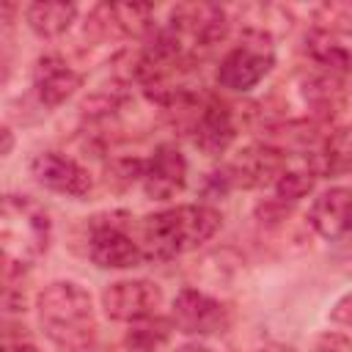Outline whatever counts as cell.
I'll return each mask as SVG.
<instances>
[{
  "label": "cell",
  "instance_id": "obj_16",
  "mask_svg": "<svg viewBox=\"0 0 352 352\" xmlns=\"http://www.w3.org/2000/svg\"><path fill=\"white\" fill-rule=\"evenodd\" d=\"M74 16H77V6L63 3V0H38V3H30L25 8V19H28L30 30L41 38L63 36L72 28Z\"/></svg>",
  "mask_w": 352,
  "mask_h": 352
},
{
  "label": "cell",
  "instance_id": "obj_21",
  "mask_svg": "<svg viewBox=\"0 0 352 352\" xmlns=\"http://www.w3.org/2000/svg\"><path fill=\"white\" fill-rule=\"evenodd\" d=\"M314 182H316V173L308 168H286L283 176L275 182V192L278 198L286 204V201H300L302 195H308L314 190Z\"/></svg>",
  "mask_w": 352,
  "mask_h": 352
},
{
  "label": "cell",
  "instance_id": "obj_13",
  "mask_svg": "<svg viewBox=\"0 0 352 352\" xmlns=\"http://www.w3.org/2000/svg\"><path fill=\"white\" fill-rule=\"evenodd\" d=\"M82 85V74L60 55H41L33 66V91L44 107H60Z\"/></svg>",
  "mask_w": 352,
  "mask_h": 352
},
{
  "label": "cell",
  "instance_id": "obj_24",
  "mask_svg": "<svg viewBox=\"0 0 352 352\" xmlns=\"http://www.w3.org/2000/svg\"><path fill=\"white\" fill-rule=\"evenodd\" d=\"M11 146H14L11 129H8V126H3V151H0V154H11Z\"/></svg>",
  "mask_w": 352,
  "mask_h": 352
},
{
  "label": "cell",
  "instance_id": "obj_3",
  "mask_svg": "<svg viewBox=\"0 0 352 352\" xmlns=\"http://www.w3.org/2000/svg\"><path fill=\"white\" fill-rule=\"evenodd\" d=\"M52 223L47 209L28 195H6L0 206V245L6 278L22 275L50 248Z\"/></svg>",
  "mask_w": 352,
  "mask_h": 352
},
{
  "label": "cell",
  "instance_id": "obj_8",
  "mask_svg": "<svg viewBox=\"0 0 352 352\" xmlns=\"http://www.w3.org/2000/svg\"><path fill=\"white\" fill-rule=\"evenodd\" d=\"M286 170V154H280L278 148L272 146H264V143H256V146H248L242 148L226 168V182L234 184V187H245V190H253V187H267L283 176Z\"/></svg>",
  "mask_w": 352,
  "mask_h": 352
},
{
  "label": "cell",
  "instance_id": "obj_17",
  "mask_svg": "<svg viewBox=\"0 0 352 352\" xmlns=\"http://www.w3.org/2000/svg\"><path fill=\"white\" fill-rule=\"evenodd\" d=\"M308 52L311 58L327 69V74H352V50H346L344 44H338L333 36L322 33V30H314L308 38Z\"/></svg>",
  "mask_w": 352,
  "mask_h": 352
},
{
  "label": "cell",
  "instance_id": "obj_25",
  "mask_svg": "<svg viewBox=\"0 0 352 352\" xmlns=\"http://www.w3.org/2000/svg\"><path fill=\"white\" fill-rule=\"evenodd\" d=\"M176 352H212V349L204 346V344H184V346H179Z\"/></svg>",
  "mask_w": 352,
  "mask_h": 352
},
{
  "label": "cell",
  "instance_id": "obj_4",
  "mask_svg": "<svg viewBox=\"0 0 352 352\" xmlns=\"http://www.w3.org/2000/svg\"><path fill=\"white\" fill-rule=\"evenodd\" d=\"M168 28L179 36L187 58L195 60L226 38L228 14H226V8L214 6V3H187V6L173 8Z\"/></svg>",
  "mask_w": 352,
  "mask_h": 352
},
{
  "label": "cell",
  "instance_id": "obj_10",
  "mask_svg": "<svg viewBox=\"0 0 352 352\" xmlns=\"http://www.w3.org/2000/svg\"><path fill=\"white\" fill-rule=\"evenodd\" d=\"M173 324L190 336H212L228 327V311L198 289H182L173 300Z\"/></svg>",
  "mask_w": 352,
  "mask_h": 352
},
{
  "label": "cell",
  "instance_id": "obj_7",
  "mask_svg": "<svg viewBox=\"0 0 352 352\" xmlns=\"http://www.w3.org/2000/svg\"><path fill=\"white\" fill-rule=\"evenodd\" d=\"M162 305V289L154 280L146 278H129L107 283L102 292V308L107 319L113 322H143L157 316V308Z\"/></svg>",
  "mask_w": 352,
  "mask_h": 352
},
{
  "label": "cell",
  "instance_id": "obj_5",
  "mask_svg": "<svg viewBox=\"0 0 352 352\" xmlns=\"http://www.w3.org/2000/svg\"><path fill=\"white\" fill-rule=\"evenodd\" d=\"M272 66H275V50L270 44V38L242 33V41L220 58L217 85L236 91V94L250 91L270 74Z\"/></svg>",
  "mask_w": 352,
  "mask_h": 352
},
{
  "label": "cell",
  "instance_id": "obj_23",
  "mask_svg": "<svg viewBox=\"0 0 352 352\" xmlns=\"http://www.w3.org/2000/svg\"><path fill=\"white\" fill-rule=\"evenodd\" d=\"M3 352H38L33 344H25V341H11V338H6V346H3Z\"/></svg>",
  "mask_w": 352,
  "mask_h": 352
},
{
  "label": "cell",
  "instance_id": "obj_11",
  "mask_svg": "<svg viewBox=\"0 0 352 352\" xmlns=\"http://www.w3.org/2000/svg\"><path fill=\"white\" fill-rule=\"evenodd\" d=\"M140 184H143V192L151 201H170L173 195H179L187 184V160H184V154L170 143L157 146L154 154L143 162Z\"/></svg>",
  "mask_w": 352,
  "mask_h": 352
},
{
  "label": "cell",
  "instance_id": "obj_20",
  "mask_svg": "<svg viewBox=\"0 0 352 352\" xmlns=\"http://www.w3.org/2000/svg\"><path fill=\"white\" fill-rule=\"evenodd\" d=\"M316 30L327 36H352V3H324L316 8Z\"/></svg>",
  "mask_w": 352,
  "mask_h": 352
},
{
  "label": "cell",
  "instance_id": "obj_22",
  "mask_svg": "<svg viewBox=\"0 0 352 352\" xmlns=\"http://www.w3.org/2000/svg\"><path fill=\"white\" fill-rule=\"evenodd\" d=\"M333 319L341 322V324H349V327H352V292L336 302V308H333Z\"/></svg>",
  "mask_w": 352,
  "mask_h": 352
},
{
  "label": "cell",
  "instance_id": "obj_18",
  "mask_svg": "<svg viewBox=\"0 0 352 352\" xmlns=\"http://www.w3.org/2000/svg\"><path fill=\"white\" fill-rule=\"evenodd\" d=\"M170 338V322L165 319H143V322H135L124 338V346L129 352H160Z\"/></svg>",
  "mask_w": 352,
  "mask_h": 352
},
{
  "label": "cell",
  "instance_id": "obj_1",
  "mask_svg": "<svg viewBox=\"0 0 352 352\" xmlns=\"http://www.w3.org/2000/svg\"><path fill=\"white\" fill-rule=\"evenodd\" d=\"M38 322L44 336L63 352H85L96 341V316L91 294L72 280H55L41 289Z\"/></svg>",
  "mask_w": 352,
  "mask_h": 352
},
{
  "label": "cell",
  "instance_id": "obj_15",
  "mask_svg": "<svg viewBox=\"0 0 352 352\" xmlns=\"http://www.w3.org/2000/svg\"><path fill=\"white\" fill-rule=\"evenodd\" d=\"M308 165L316 176H341V173H346L352 168V126L330 129Z\"/></svg>",
  "mask_w": 352,
  "mask_h": 352
},
{
  "label": "cell",
  "instance_id": "obj_12",
  "mask_svg": "<svg viewBox=\"0 0 352 352\" xmlns=\"http://www.w3.org/2000/svg\"><path fill=\"white\" fill-rule=\"evenodd\" d=\"M311 228L330 239H346L352 234V190L349 187H330L324 190L308 209Z\"/></svg>",
  "mask_w": 352,
  "mask_h": 352
},
{
  "label": "cell",
  "instance_id": "obj_19",
  "mask_svg": "<svg viewBox=\"0 0 352 352\" xmlns=\"http://www.w3.org/2000/svg\"><path fill=\"white\" fill-rule=\"evenodd\" d=\"M110 16L116 30L124 36H151L154 33V6H138V3H121L110 6Z\"/></svg>",
  "mask_w": 352,
  "mask_h": 352
},
{
  "label": "cell",
  "instance_id": "obj_6",
  "mask_svg": "<svg viewBox=\"0 0 352 352\" xmlns=\"http://www.w3.org/2000/svg\"><path fill=\"white\" fill-rule=\"evenodd\" d=\"M88 256L102 270H129L146 261L140 242L116 217L96 220L88 234Z\"/></svg>",
  "mask_w": 352,
  "mask_h": 352
},
{
  "label": "cell",
  "instance_id": "obj_9",
  "mask_svg": "<svg viewBox=\"0 0 352 352\" xmlns=\"http://www.w3.org/2000/svg\"><path fill=\"white\" fill-rule=\"evenodd\" d=\"M30 173L41 187H47L58 195H69V198H85L94 184L88 168H82L74 157L60 154V151L36 154L30 162Z\"/></svg>",
  "mask_w": 352,
  "mask_h": 352
},
{
  "label": "cell",
  "instance_id": "obj_2",
  "mask_svg": "<svg viewBox=\"0 0 352 352\" xmlns=\"http://www.w3.org/2000/svg\"><path fill=\"white\" fill-rule=\"evenodd\" d=\"M223 217L214 206L184 204L140 220V248L146 258H173L209 242Z\"/></svg>",
  "mask_w": 352,
  "mask_h": 352
},
{
  "label": "cell",
  "instance_id": "obj_14",
  "mask_svg": "<svg viewBox=\"0 0 352 352\" xmlns=\"http://www.w3.org/2000/svg\"><path fill=\"white\" fill-rule=\"evenodd\" d=\"M236 138V121H234V113L228 104L217 102V99H206L201 107H198V116H195V126H192V140L195 146L209 154V157H217L223 154Z\"/></svg>",
  "mask_w": 352,
  "mask_h": 352
}]
</instances>
